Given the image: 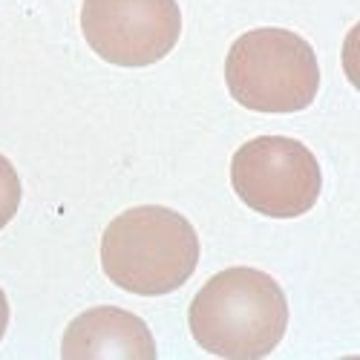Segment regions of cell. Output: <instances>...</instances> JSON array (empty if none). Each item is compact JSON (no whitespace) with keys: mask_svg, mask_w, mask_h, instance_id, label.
Listing matches in <instances>:
<instances>
[{"mask_svg":"<svg viewBox=\"0 0 360 360\" xmlns=\"http://www.w3.org/2000/svg\"><path fill=\"white\" fill-rule=\"evenodd\" d=\"M156 340L141 317L124 309L98 306L78 314L61 343L64 360H153Z\"/></svg>","mask_w":360,"mask_h":360,"instance_id":"8992f818","label":"cell"},{"mask_svg":"<svg viewBox=\"0 0 360 360\" xmlns=\"http://www.w3.org/2000/svg\"><path fill=\"white\" fill-rule=\"evenodd\" d=\"M81 32L107 64L150 67L179 44L182 12L176 0H84Z\"/></svg>","mask_w":360,"mask_h":360,"instance_id":"5b68a950","label":"cell"},{"mask_svg":"<svg viewBox=\"0 0 360 360\" xmlns=\"http://www.w3.org/2000/svg\"><path fill=\"white\" fill-rule=\"evenodd\" d=\"M228 93L254 112H300L320 89V64L311 44L291 29H251L225 58Z\"/></svg>","mask_w":360,"mask_h":360,"instance_id":"3957f363","label":"cell"},{"mask_svg":"<svg viewBox=\"0 0 360 360\" xmlns=\"http://www.w3.org/2000/svg\"><path fill=\"white\" fill-rule=\"evenodd\" d=\"M188 326L193 340L214 357L259 360L285 338L288 300L259 268H225L193 297Z\"/></svg>","mask_w":360,"mask_h":360,"instance_id":"6da1fadb","label":"cell"},{"mask_svg":"<svg viewBox=\"0 0 360 360\" xmlns=\"http://www.w3.org/2000/svg\"><path fill=\"white\" fill-rule=\"evenodd\" d=\"M199 265V236L193 225L162 205L130 207L115 217L101 236V268L139 297L179 291Z\"/></svg>","mask_w":360,"mask_h":360,"instance_id":"7a4b0ae2","label":"cell"},{"mask_svg":"<svg viewBox=\"0 0 360 360\" xmlns=\"http://www.w3.org/2000/svg\"><path fill=\"white\" fill-rule=\"evenodd\" d=\"M23 199V188H20V176L15 170V165L0 153V231H4L20 207Z\"/></svg>","mask_w":360,"mask_h":360,"instance_id":"52a82bcc","label":"cell"},{"mask_svg":"<svg viewBox=\"0 0 360 360\" xmlns=\"http://www.w3.org/2000/svg\"><path fill=\"white\" fill-rule=\"evenodd\" d=\"M231 185L251 211L271 219H297L317 205L323 173L303 141L259 136L233 153Z\"/></svg>","mask_w":360,"mask_h":360,"instance_id":"277c9868","label":"cell"},{"mask_svg":"<svg viewBox=\"0 0 360 360\" xmlns=\"http://www.w3.org/2000/svg\"><path fill=\"white\" fill-rule=\"evenodd\" d=\"M6 328H9V300H6L4 288H0V340H4Z\"/></svg>","mask_w":360,"mask_h":360,"instance_id":"ba28073f","label":"cell"}]
</instances>
